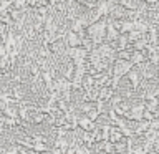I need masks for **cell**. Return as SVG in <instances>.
Listing matches in <instances>:
<instances>
[{
    "mask_svg": "<svg viewBox=\"0 0 159 154\" xmlns=\"http://www.w3.org/2000/svg\"><path fill=\"white\" fill-rule=\"evenodd\" d=\"M134 66L131 61H123V60H114L113 61V66H111V71H113V76H116L121 79L123 76H128L129 71H133Z\"/></svg>",
    "mask_w": 159,
    "mask_h": 154,
    "instance_id": "cell-1",
    "label": "cell"
},
{
    "mask_svg": "<svg viewBox=\"0 0 159 154\" xmlns=\"http://www.w3.org/2000/svg\"><path fill=\"white\" fill-rule=\"evenodd\" d=\"M81 37H80L78 33H73V32H70L68 30V33L65 35V45H66V48L68 50H73V48H81Z\"/></svg>",
    "mask_w": 159,
    "mask_h": 154,
    "instance_id": "cell-2",
    "label": "cell"
},
{
    "mask_svg": "<svg viewBox=\"0 0 159 154\" xmlns=\"http://www.w3.org/2000/svg\"><path fill=\"white\" fill-rule=\"evenodd\" d=\"M128 81H129V86H131L133 91H139V88H141V84H143V76H141V73L138 71L136 68L133 70V71H129L128 73Z\"/></svg>",
    "mask_w": 159,
    "mask_h": 154,
    "instance_id": "cell-3",
    "label": "cell"
},
{
    "mask_svg": "<svg viewBox=\"0 0 159 154\" xmlns=\"http://www.w3.org/2000/svg\"><path fill=\"white\" fill-rule=\"evenodd\" d=\"M143 79L146 83H154L157 79V75H156V68L154 66H151L149 63H146V66H144V70H143Z\"/></svg>",
    "mask_w": 159,
    "mask_h": 154,
    "instance_id": "cell-4",
    "label": "cell"
},
{
    "mask_svg": "<svg viewBox=\"0 0 159 154\" xmlns=\"http://www.w3.org/2000/svg\"><path fill=\"white\" fill-rule=\"evenodd\" d=\"M114 89H111L109 86H104L99 89V101H103V103H109L111 101V98L114 96Z\"/></svg>",
    "mask_w": 159,
    "mask_h": 154,
    "instance_id": "cell-5",
    "label": "cell"
},
{
    "mask_svg": "<svg viewBox=\"0 0 159 154\" xmlns=\"http://www.w3.org/2000/svg\"><path fill=\"white\" fill-rule=\"evenodd\" d=\"M131 63H133V66H144L148 63V58L141 52H134L131 55Z\"/></svg>",
    "mask_w": 159,
    "mask_h": 154,
    "instance_id": "cell-6",
    "label": "cell"
},
{
    "mask_svg": "<svg viewBox=\"0 0 159 154\" xmlns=\"http://www.w3.org/2000/svg\"><path fill=\"white\" fill-rule=\"evenodd\" d=\"M121 141H124V138H123L121 131H119L118 128H114V126H113V129H111V134H109V143L118 144V143H121Z\"/></svg>",
    "mask_w": 159,
    "mask_h": 154,
    "instance_id": "cell-7",
    "label": "cell"
},
{
    "mask_svg": "<svg viewBox=\"0 0 159 154\" xmlns=\"http://www.w3.org/2000/svg\"><path fill=\"white\" fill-rule=\"evenodd\" d=\"M32 151H33L35 154H47V152L52 151V149H50L47 144H43V143H35L33 147H32Z\"/></svg>",
    "mask_w": 159,
    "mask_h": 154,
    "instance_id": "cell-8",
    "label": "cell"
},
{
    "mask_svg": "<svg viewBox=\"0 0 159 154\" xmlns=\"http://www.w3.org/2000/svg\"><path fill=\"white\" fill-rule=\"evenodd\" d=\"M84 116H88V119H89V121H91V123H94V121H98V119H99V116H101V113H99L96 108H93L91 111H89L88 114H84Z\"/></svg>",
    "mask_w": 159,
    "mask_h": 154,
    "instance_id": "cell-9",
    "label": "cell"
},
{
    "mask_svg": "<svg viewBox=\"0 0 159 154\" xmlns=\"http://www.w3.org/2000/svg\"><path fill=\"white\" fill-rule=\"evenodd\" d=\"M93 108H96V104H94V103H81V104H80V109H81L83 114H88Z\"/></svg>",
    "mask_w": 159,
    "mask_h": 154,
    "instance_id": "cell-10",
    "label": "cell"
},
{
    "mask_svg": "<svg viewBox=\"0 0 159 154\" xmlns=\"http://www.w3.org/2000/svg\"><path fill=\"white\" fill-rule=\"evenodd\" d=\"M47 118H48L47 114H43V113H37V114H35V116L32 118V124H42Z\"/></svg>",
    "mask_w": 159,
    "mask_h": 154,
    "instance_id": "cell-11",
    "label": "cell"
},
{
    "mask_svg": "<svg viewBox=\"0 0 159 154\" xmlns=\"http://www.w3.org/2000/svg\"><path fill=\"white\" fill-rule=\"evenodd\" d=\"M20 146H10V147H7L3 151V154H20Z\"/></svg>",
    "mask_w": 159,
    "mask_h": 154,
    "instance_id": "cell-12",
    "label": "cell"
},
{
    "mask_svg": "<svg viewBox=\"0 0 159 154\" xmlns=\"http://www.w3.org/2000/svg\"><path fill=\"white\" fill-rule=\"evenodd\" d=\"M156 75H157V78H159V66L156 68Z\"/></svg>",
    "mask_w": 159,
    "mask_h": 154,
    "instance_id": "cell-13",
    "label": "cell"
}]
</instances>
